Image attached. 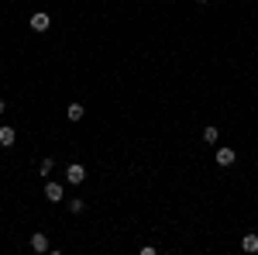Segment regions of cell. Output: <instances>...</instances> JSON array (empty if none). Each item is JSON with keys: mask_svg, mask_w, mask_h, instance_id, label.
<instances>
[{"mask_svg": "<svg viewBox=\"0 0 258 255\" xmlns=\"http://www.w3.org/2000/svg\"><path fill=\"white\" fill-rule=\"evenodd\" d=\"M217 135H220V131H217L213 124H207V128H203V141H207V145H213V141H217Z\"/></svg>", "mask_w": 258, "mask_h": 255, "instance_id": "ba28073f", "label": "cell"}, {"mask_svg": "<svg viewBox=\"0 0 258 255\" xmlns=\"http://www.w3.org/2000/svg\"><path fill=\"white\" fill-rule=\"evenodd\" d=\"M45 197H48V200H62V187H59V183H48V187H45Z\"/></svg>", "mask_w": 258, "mask_h": 255, "instance_id": "5b68a950", "label": "cell"}, {"mask_svg": "<svg viewBox=\"0 0 258 255\" xmlns=\"http://www.w3.org/2000/svg\"><path fill=\"white\" fill-rule=\"evenodd\" d=\"M200 4H207V0H200Z\"/></svg>", "mask_w": 258, "mask_h": 255, "instance_id": "4fadbf2b", "label": "cell"}, {"mask_svg": "<svg viewBox=\"0 0 258 255\" xmlns=\"http://www.w3.org/2000/svg\"><path fill=\"white\" fill-rule=\"evenodd\" d=\"M0 114H4V100H0Z\"/></svg>", "mask_w": 258, "mask_h": 255, "instance_id": "7c38bea8", "label": "cell"}, {"mask_svg": "<svg viewBox=\"0 0 258 255\" xmlns=\"http://www.w3.org/2000/svg\"><path fill=\"white\" fill-rule=\"evenodd\" d=\"M31 248L38 252V255H42V252H48V238H45L42 231H34V235H31Z\"/></svg>", "mask_w": 258, "mask_h": 255, "instance_id": "7a4b0ae2", "label": "cell"}, {"mask_svg": "<svg viewBox=\"0 0 258 255\" xmlns=\"http://www.w3.org/2000/svg\"><path fill=\"white\" fill-rule=\"evenodd\" d=\"M65 179H69V183H83V179H86V169H83V166H69Z\"/></svg>", "mask_w": 258, "mask_h": 255, "instance_id": "3957f363", "label": "cell"}, {"mask_svg": "<svg viewBox=\"0 0 258 255\" xmlns=\"http://www.w3.org/2000/svg\"><path fill=\"white\" fill-rule=\"evenodd\" d=\"M48 24H52V17H48L45 11H38V14H31V31H48Z\"/></svg>", "mask_w": 258, "mask_h": 255, "instance_id": "6da1fadb", "label": "cell"}, {"mask_svg": "<svg viewBox=\"0 0 258 255\" xmlns=\"http://www.w3.org/2000/svg\"><path fill=\"white\" fill-rule=\"evenodd\" d=\"M14 128H0V145H14Z\"/></svg>", "mask_w": 258, "mask_h": 255, "instance_id": "52a82bcc", "label": "cell"}, {"mask_svg": "<svg viewBox=\"0 0 258 255\" xmlns=\"http://www.w3.org/2000/svg\"><path fill=\"white\" fill-rule=\"evenodd\" d=\"M238 155H234V149H217V166H231Z\"/></svg>", "mask_w": 258, "mask_h": 255, "instance_id": "277c9868", "label": "cell"}, {"mask_svg": "<svg viewBox=\"0 0 258 255\" xmlns=\"http://www.w3.org/2000/svg\"><path fill=\"white\" fill-rule=\"evenodd\" d=\"M65 114H69V121H80V118H83V107H80V103H69Z\"/></svg>", "mask_w": 258, "mask_h": 255, "instance_id": "9c48e42d", "label": "cell"}, {"mask_svg": "<svg viewBox=\"0 0 258 255\" xmlns=\"http://www.w3.org/2000/svg\"><path fill=\"white\" fill-rule=\"evenodd\" d=\"M38 172H42V176H48V172H52V159H45V162L38 166Z\"/></svg>", "mask_w": 258, "mask_h": 255, "instance_id": "8fae6325", "label": "cell"}, {"mask_svg": "<svg viewBox=\"0 0 258 255\" xmlns=\"http://www.w3.org/2000/svg\"><path fill=\"white\" fill-rule=\"evenodd\" d=\"M83 207H86L83 200H69V210H72V214H83Z\"/></svg>", "mask_w": 258, "mask_h": 255, "instance_id": "30bf717a", "label": "cell"}, {"mask_svg": "<svg viewBox=\"0 0 258 255\" xmlns=\"http://www.w3.org/2000/svg\"><path fill=\"white\" fill-rule=\"evenodd\" d=\"M241 248H244V252H258V235H244Z\"/></svg>", "mask_w": 258, "mask_h": 255, "instance_id": "8992f818", "label": "cell"}]
</instances>
